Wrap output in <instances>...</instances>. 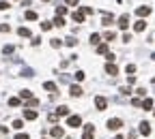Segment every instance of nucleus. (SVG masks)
I'll return each mask as SVG.
<instances>
[{"label": "nucleus", "mask_w": 155, "mask_h": 139, "mask_svg": "<svg viewBox=\"0 0 155 139\" xmlns=\"http://www.w3.org/2000/svg\"><path fill=\"white\" fill-rule=\"evenodd\" d=\"M106 126H108V131H119L121 126H123V120H119V118H110Z\"/></svg>", "instance_id": "f257e3e1"}, {"label": "nucleus", "mask_w": 155, "mask_h": 139, "mask_svg": "<svg viewBox=\"0 0 155 139\" xmlns=\"http://www.w3.org/2000/svg\"><path fill=\"white\" fill-rule=\"evenodd\" d=\"M95 137V129H93V124H86L84 126V135H82V139H93Z\"/></svg>", "instance_id": "f03ea898"}, {"label": "nucleus", "mask_w": 155, "mask_h": 139, "mask_svg": "<svg viewBox=\"0 0 155 139\" xmlns=\"http://www.w3.org/2000/svg\"><path fill=\"white\" fill-rule=\"evenodd\" d=\"M95 107H97L99 111H103V109L108 107V101H106L103 96H97V98H95Z\"/></svg>", "instance_id": "7ed1b4c3"}, {"label": "nucleus", "mask_w": 155, "mask_h": 139, "mask_svg": "<svg viewBox=\"0 0 155 139\" xmlns=\"http://www.w3.org/2000/svg\"><path fill=\"white\" fill-rule=\"evenodd\" d=\"M67 124H69V126H73V129H75V126H80V124H82V118H80V116H69Z\"/></svg>", "instance_id": "20e7f679"}, {"label": "nucleus", "mask_w": 155, "mask_h": 139, "mask_svg": "<svg viewBox=\"0 0 155 139\" xmlns=\"http://www.w3.org/2000/svg\"><path fill=\"white\" fill-rule=\"evenodd\" d=\"M50 133H52V137H56V139L65 137V131L60 129V126H52V131H50Z\"/></svg>", "instance_id": "39448f33"}, {"label": "nucleus", "mask_w": 155, "mask_h": 139, "mask_svg": "<svg viewBox=\"0 0 155 139\" xmlns=\"http://www.w3.org/2000/svg\"><path fill=\"white\" fill-rule=\"evenodd\" d=\"M136 13H138V17H147V15L149 13H151V7H138V11H136Z\"/></svg>", "instance_id": "423d86ee"}, {"label": "nucleus", "mask_w": 155, "mask_h": 139, "mask_svg": "<svg viewBox=\"0 0 155 139\" xmlns=\"http://www.w3.org/2000/svg\"><path fill=\"white\" fill-rule=\"evenodd\" d=\"M112 21H114V15L112 13H103V17H101V24L103 26H110Z\"/></svg>", "instance_id": "0eeeda50"}, {"label": "nucleus", "mask_w": 155, "mask_h": 139, "mask_svg": "<svg viewBox=\"0 0 155 139\" xmlns=\"http://www.w3.org/2000/svg\"><path fill=\"white\" fill-rule=\"evenodd\" d=\"M127 26H129V15H121V17H119V28L125 30Z\"/></svg>", "instance_id": "6e6552de"}, {"label": "nucleus", "mask_w": 155, "mask_h": 139, "mask_svg": "<svg viewBox=\"0 0 155 139\" xmlns=\"http://www.w3.org/2000/svg\"><path fill=\"white\" fill-rule=\"evenodd\" d=\"M106 73H108V75H116V73H119V69H116L114 62H108V64H106Z\"/></svg>", "instance_id": "1a4fd4ad"}, {"label": "nucleus", "mask_w": 155, "mask_h": 139, "mask_svg": "<svg viewBox=\"0 0 155 139\" xmlns=\"http://www.w3.org/2000/svg\"><path fill=\"white\" fill-rule=\"evenodd\" d=\"M140 133H142V135H151V124H149V122H142V124H140Z\"/></svg>", "instance_id": "9d476101"}, {"label": "nucleus", "mask_w": 155, "mask_h": 139, "mask_svg": "<svg viewBox=\"0 0 155 139\" xmlns=\"http://www.w3.org/2000/svg\"><path fill=\"white\" fill-rule=\"evenodd\" d=\"M145 28H147V21H145V19H138L136 24H134V30H136V32H142Z\"/></svg>", "instance_id": "9b49d317"}, {"label": "nucleus", "mask_w": 155, "mask_h": 139, "mask_svg": "<svg viewBox=\"0 0 155 139\" xmlns=\"http://www.w3.org/2000/svg\"><path fill=\"white\" fill-rule=\"evenodd\" d=\"M69 92H71V96H82V92H84V90H82L80 86H71Z\"/></svg>", "instance_id": "f8f14e48"}, {"label": "nucleus", "mask_w": 155, "mask_h": 139, "mask_svg": "<svg viewBox=\"0 0 155 139\" xmlns=\"http://www.w3.org/2000/svg\"><path fill=\"white\" fill-rule=\"evenodd\" d=\"M24 118L26 120H37V111L35 109H26L24 111Z\"/></svg>", "instance_id": "ddd939ff"}, {"label": "nucleus", "mask_w": 155, "mask_h": 139, "mask_svg": "<svg viewBox=\"0 0 155 139\" xmlns=\"http://www.w3.org/2000/svg\"><path fill=\"white\" fill-rule=\"evenodd\" d=\"M43 88H45L47 92H56V90H58V88H56V83H54V81H45V83H43Z\"/></svg>", "instance_id": "4468645a"}, {"label": "nucleus", "mask_w": 155, "mask_h": 139, "mask_svg": "<svg viewBox=\"0 0 155 139\" xmlns=\"http://www.w3.org/2000/svg\"><path fill=\"white\" fill-rule=\"evenodd\" d=\"M56 116H69V107L67 105H60V107L56 109Z\"/></svg>", "instance_id": "2eb2a0df"}, {"label": "nucleus", "mask_w": 155, "mask_h": 139, "mask_svg": "<svg viewBox=\"0 0 155 139\" xmlns=\"http://www.w3.org/2000/svg\"><path fill=\"white\" fill-rule=\"evenodd\" d=\"M71 17H73V21H78V24H82V21H84V15H82L80 11H73V15H71Z\"/></svg>", "instance_id": "dca6fc26"}, {"label": "nucleus", "mask_w": 155, "mask_h": 139, "mask_svg": "<svg viewBox=\"0 0 155 139\" xmlns=\"http://www.w3.org/2000/svg\"><path fill=\"white\" fill-rule=\"evenodd\" d=\"M140 107H142V109H151V107H153V101H151V98H145V101L140 103Z\"/></svg>", "instance_id": "f3484780"}, {"label": "nucleus", "mask_w": 155, "mask_h": 139, "mask_svg": "<svg viewBox=\"0 0 155 139\" xmlns=\"http://www.w3.org/2000/svg\"><path fill=\"white\" fill-rule=\"evenodd\" d=\"M37 17H39V15L35 13V11H26V19H28V21H35Z\"/></svg>", "instance_id": "a211bd4d"}, {"label": "nucleus", "mask_w": 155, "mask_h": 139, "mask_svg": "<svg viewBox=\"0 0 155 139\" xmlns=\"http://www.w3.org/2000/svg\"><path fill=\"white\" fill-rule=\"evenodd\" d=\"M13 52H15L13 45H4V47H2V54H4V56H9V54H13Z\"/></svg>", "instance_id": "6ab92c4d"}, {"label": "nucleus", "mask_w": 155, "mask_h": 139, "mask_svg": "<svg viewBox=\"0 0 155 139\" xmlns=\"http://www.w3.org/2000/svg\"><path fill=\"white\" fill-rule=\"evenodd\" d=\"M52 26H56V28H60V26H65V19H63V17H54V21H52Z\"/></svg>", "instance_id": "aec40b11"}, {"label": "nucleus", "mask_w": 155, "mask_h": 139, "mask_svg": "<svg viewBox=\"0 0 155 139\" xmlns=\"http://www.w3.org/2000/svg\"><path fill=\"white\" fill-rule=\"evenodd\" d=\"M17 34H20V36H30V30H28V28H24V26H22L20 30H17Z\"/></svg>", "instance_id": "412c9836"}, {"label": "nucleus", "mask_w": 155, "mask_h": 139, "mask_svg": "<svg viewBox=\"0 0 155 139\" xmlns=\"http://www.w3.org/2000/svg\"><path fill=\"white\" fill-rule=\"evenodd\" d=\"M37 105H39V101H37V98H30V101H28V103H26V107H24V109H30V107H37Z\"/></svg>", "instance_id": "4be33fe9"}, {"label": "nucleus", "mask_w": 155, "mask_h": 139, "mask_svg": "<svg viewBox=\"0 0 155 139\" xmlns=\"http://www.w3.org/2000/svg\"><path fill=\"white\" fill-rule=\"evenodd\" d=\"M20 96H22V98H28V101H30V98H32V92H30V90H22Z\"/></svg>", "instance_id": "5701e85b"}, {"label": "nucleus", "mask_w": 155, "mask_h": 139, "mask_svg": "<svg viewBox=\"0 0 155 139\" xmlns=\"http://www.w3.org/2000/svg\"><path fill=\"white\" fill-rule=\"evenodd\" d=\"M22 75H24V77H35V71H32V69H24Z\"/></svg>", "instance_id": "b1692460"}, {"label": "nucleus", "mask_w": 155, "mask_h": 139, "mask_svg": "<svg viewBox=\"0 0 155 139\" xmlns=\"http://www.w3.org/2000/svg\"><path fill=\"white\" fill-rule=\"evenodd\" d=\"M97 52L99 54H108V45H106V43H101V45L97 47Z\"/></svg>", "instance_id": "393cba45"}, {"label": "nucleus", "mask_w": 155, "mask_h": 139, "mask_svg": "<svg viewBox=\"0 0 155 139\" xmlns=\"http://www.w3.org/2000/svg\"><path fill=\"white\" fill-rule=\"evenodd\" d=\"M65 13H67V9H65V7H58L56 9V17H63Z\"/></svg>", "instance_id": "a878e982"}, {"label": "nucleus", "mask_w": 155, "mask_h": 139, "mask_svg": "<svg viewBox=\"0 0 155 139\" xmlns=\"http://www.w3.org/2000/svg\"><path fill=\"white\" fill-rule=\"evenodd\" d=\"M114 36H116V34H114V32H112V30H108V32H106V34H103V39H106V41H112V39H114Z\"/></svg>", "instance_id": "bb28decb"}, {"label": "nucleus", "mask_w": 155, "mask_h": 139, "mask_svg": "<svg viewBox=\"0 0 155 139\" xmlns=\"http://www.w3.org/2000/svg\"><path fill=\"white\" fill-rule=\"evenodd\" d=\"M125 71H127L129 75H131V73H136V64H127V66H125Z\"/></svg>", "instance_id": "cd10ccee"}, {"label": "nucleus", "mask_w": 155, "mask_h": 139, "mask_svg": "<svg viewBox=\"0 0 155 139\" xmlns=\"http://www.w3.org/2000/svg\"><path fill=\"white\" fill-rule=\"evenodd\" d=\"M9 105L11 107H20V98H9Z\"/></svg>", "instance_id": "c85d7f7f"}, {"label": "nucleus", "mask_w": 155, "mask_h": 139, "mask_svg": "<svg viewBox=\"0 0 155 139\" xmlns=\"http://www.w3.org/2000/svg\"><path fill=\"white\" fill-rule=\"evenodd\" d=\"M13 129H24V122L22 120H13Z\"/></svg>", "instance_id": "c756f323"}, {"label": "nucleus", "mask_w": 155, "mask_h": 139, "mask_svg": "<svg viewBox=\"0 0 155 139\" xmlns=\"http://www.w3.org/2000/svg\"><path fill=\"white\" fill-rule=\"evenodd\" d=\"M65 43H67V45H69V47H73V45H75V43H78V41H75V39H73V36H69V39H65Z\"/></svg>", "instance_id": "7c9ffc66"}, {"label": "nucleus", "mask_w": 155, "mask_h": 139, "mask_svg": "<svg viewBox=\"0 0 155 139\" xmlns=\"http://www.w3.org/2000/svg\"><path fill=\"white\" fill-rule=\"evenodd\" d=\"M80 13H82V15H91V13H93V9H91V7H82Z\"/></svg>", "instance_id": "2f4dec72"}, {"label": "nucleus", "mask_w": 155, "mask_h": 139, "mask_svg": "<svg viewBox=\"0 0 155 139\" xmlns=\"http://www.w3.org/2000/svg\"><path fill=\"white\" fill-rule=\"evenodd\" d=\"M84 77H86V75H84V71H78V73H75V79H78V81H82Z\"/></svg>", "instance_id": "473e14b6"}, {"label": "nucleus", "mask_w": 155, "mask_h": 139, "mask_svg": "<svg viewBox=\"0 0 155 139\" xmlns=\"http://www.w3.org/2000/svg\"><path fill=\"white\" fill-rule=\"evenodd\" d=\"M50 28H52V21H43L41 24V30H50Z\"/></svg>", "instance_id": "72a5a7b5"}, {"label": "nucleus", "mask_w": 155, "mask_h": 139, "mask_svg": "<svg viewBox=\"0 0 155 139\" xmlns=\"http://www.w3.org/2000/svg\"><path fill=\"white\" fill-rule=\"evenodd\" d=\"M60 45H63V41H58V39H54V41H52V47H54V49H58Z\"/></svg>", "instance_id": "f704fd0d"}, {"label": "nucleus", "mask_w": 155, "mask_h": 139, "mask_svg": "<svg viewBox=\"0 0 155 139\" xmlns=\"http://www.w3.org/2000/svg\"><path fill=\"white\" fill-rule=\"evenodd\" d=\"M9 30H11L9 24H0V32H9Z\"/></svg>", "instance_id": "c9c22d12"}, {"label": "nucleus", "mask_w": 155, "mask_h": 139, "mask_svg": "<svg viewBox=\"0 0 155 139\" xmlns=\"http://www.w3.org/2000/svg\"><path fill=\"white\" fill-rule=\"evenodd\" d=\"M99 39H101L99 34H91V43H99Z\"/></svg>", "instance_id": "e433bc0d"}, {"label": "nucleus", "mask_w": 155, "mask_h": 139, "mask_svg": "<svg viewBox=\"0 0 155 139\" xmlns=\"http://www.w3.org/2000/svg\"><path fill=\"white\" fill-rule=\"evenodd\" d=\"M15 139H30V137L26 135V133H20V135H15Z\"/></svg>", "instance_id": "4c0bfd02"}, {"label": "nucleus", "mask_w": 155, "mask_h": 139, "mask_svg": "<svg viewBox=\"0 0 155 139\" xmlns=\"http://www.w3.org/2000/svg\"><path fill=\"white\" fill-rule=\"evenodd\" d=\"M145 92H147L145 88H138V90H136V94H138V96H145Z\"/></svg>", "instance_id": "58836bf2"}, {"label": "nucleus", "mask_w": 155, "mask_h": 139, "mask_svg": "<svg viewBox=\"0 0 155 139\" xmlns=\"http://www.w3.org/2000/svg\"><path fill=\"white\" fill-rule=\"evenodd\" d=\"M65 2H67L69 7H78V0H65Z\"/></svg>", "instance_id": "ea45409f"}, {"label": "nucleus", "mask_w": 155, "mask_h": 139, "mask_svg": "<svg viewBox=\"0 0 155 139\" xmlns=\"http://www.w3.org/2000/svg\"><path fill=\"white\" fill-rule=\"evenodd\" d=\"M140 103H142L140 98H134V101H131V105H134V107H140Z\"/></svg>", "instance_id": "a19ab883"}, {"label": "nucleus", "mask_w": 155, "mask_h": 139, "mask_svg": "<svg viewBox=\"0 0 155 139\" xmlns=\"http://www.w3.org/2000/svg\"><path fill=\"white\" fill-rule=\"evenodd\" d=\"M9 9V2H0V11H7Z\"/></svg>", "instance_id": "79ce46f5"}, {"label": "nucleus", "mask_w": 155, "mask_h": 139, "mask_svg": "<svg viewBox=\"0 0 155 139\" xmlns=\"http://www.w3.org/2000/svg\"><path fill=\"white\" fill-rule=\"evenodd\" d=\"M131 90H129V88H127V86H123V88H121V94H129Z\"/></svg>", "instance_id": "37998d69"}, {"label": "nucleus", "mask_w": 155, "mask_h": 139, "mask_svg": "<svg viewBox=\"0 0 155 139\" xmlns=\"http://www.w3.org/2000/svg\"><path fill=\"white\" fill-rule=\"evenodd\" d=\"M123 41H125V43H129V41H131V34H127V32H125V34H123Z\"/></svg>", "instance_id": "c03bdc74"}, {"label": "nucleus", "mask_w": 155, "mask_h": 139, "mask_svg": "<svg viewBox=\"0 0 155 139\" xmlns=\"http://www.w3.org/2000/svg\"><path fill=\"white\" fill-rule=\"evenodd\" d=\"M114 139H123V137H121V135H119V137H114Z\"/></svg>", "instance_id": "a18cd8bd"}, {"label": "nucleus", "mask_w": 155, "mask_h": 139, "mask_svg": "<svg viewBox=\"0 0 155 139\" xmlns=\"http://www.w3.org/2000/svg\"><path fill=\"white\" fill-rule=\"evenodd\" d=\"M151 58H153V60H155V54H153V56H151Z\"/></svg>", "instance_id": "49530a36"}, {"label": "nucleus", "mask_w": 155, "mask_h": 139, "mask_svg": "<svg viewBox=\"0 0 155 139\" xmlns=\"http://www.w3.org/2000/svg\"><path fill=\"white\" fill-rule=\"evenodd\" d=\"M43 2H47V0H43Z\"/></svg>", "instance_id": "de8ad7c7"}]
</instances>
